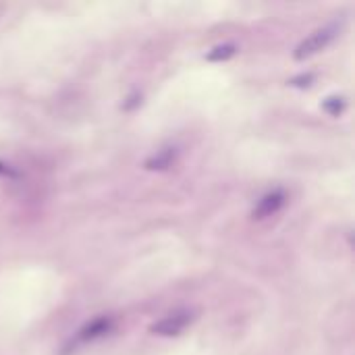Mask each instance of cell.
Masks as SVG:
<instances>
[{
	"label": "cell",
	"mask_w": 355,
	"mask_h": 355,
	"mask_svg": "<svg viewBox=\"0 0 355 355\" xmlns=\"http://www.w3.org/2000/svg\"><path fill=\"white\" fill-rule=\"evenodd\" d=\"M334 38V30L330 28H324V30H318L314 32L310 38H305L297 48H295V58H308L312 54H316L318 50H322L324 46H328V42Z\"/></svg>",
	"instance_id": "1"
},
{
	"label": "cell",
	"mask_w": 355,
	"mask_h": 355,
	"mask_svg": "<svg viewBox=\"0 0 355 355\" xmlns=\"http://www.w3.org/2000/svg\"><path fill=\"white\" fill-rule=\"evenodd\" d=\"M189 322H191V314L189 312H175V314L154 322L150 326V330L154 334H160V336H171V334H179Z\"/></svg>",
	"instance_id": "2"
},
{
	"label": "cell",
	"mask_w": 355,
	"mask_h": 355,
	"mask_svg": "<svg viewBox=\"0 0 355 355\" xmlns=\"http://www.w3.org/2000/svg\"><path fill=\"white\" fill-rule=\"evenodd\" d=\"M285 204V193L283 191H270L266 193L258 206L254 208V218H266V216H272L275 212L281 210V206Z\"/></svg>",
	"instance_id": "3"
},
{
	"label": "cell",
	"mask_w": 355,
	"mask_h": 355,
	"mask_svg": "<svg viewBox=\"0 0 355 355\" xmlns=\"http://www.w3.org/2000/svg\"><path fill=\"white\" fill-rule=\"evenodd\" d=\"M175 158H177V150H175V148H164V150L156 152L152 158L146 160V169H152V171L169 169V166H173Z\"/></svg>",
	"instance_id": "4"
},
{
	"label": "cell",
	"mask_w": 355,
	"mask_h": 355,
	"mask_svg": "<svg viewBox=\"0 0 355 355\" xmlns=\"http://www.w3.org/2000/svg\"><path fill=\"white\" fill-rule=\"evenodd\" d=\"M110 328H112V320H110V318H96L94 322H89V324L81 330V338H83V341H87V338H98V336L106 334Z\"/></svg>",
	"instance_id": "5"
},
{
	"label": "cell",
	"mask_w": 355,
	"mask_h": 355,
	"mask_svg": "<svg viewBox=\"0 0 355 355\" xmlns=\"http://www.w3.org/2000/svg\"><path fill=\"white\" fill-rule=\"evenodd\" d=\"M235 52H237V46L235 44H222V46H216L214 50L208 52V61H226Z\"/></svg>",
	"instance_id": "6"
},
{
	"label": "cell",
	"mask_w": 355,
	"mask_h": 355,
	"mask_svg": "<svg viewBox=\"0 0 355 355\" xmlns=\"http://www.w3.org/2000/svg\"><path fill=\"white\" fill-rule=\"evenodd\" d=\"M345 108V100L343 98H328L324 102V110H328L330 114H338Z\"/></svg>",
	"instance_id": "7"
},
{
	"label": "cell",
	"mask_w": 355,
	"mask_h": 355,
	"mask_svg": "<svg viewBox=\"0 0 355 355\" xmlns=\"http://www.w3.org/2000/svg\"><path fill=\"white\" fill-rule=\"evenodd\" d=\"M314 79V75L312 73H308V75H299V77H295V79H291V85H310V81Z\"/></svg>",
	"instance_id": "8"
},
{
	"label": "cell",
	"mask_w": 355,
	"mask_h": 355,
	"mask_svg": "<svg viewBox=\"0 0 355 355\" xmlns=\"http://www.w3.org/2000/svg\"><path fill=\"white\" fill-rule=\"evenodd\" d=\"M140 98H142L140 94H133V96H129V98H127L129 102H125V104H123V108H125V110H131L133 106H138V104H140Z\"/></svg>",
	"instance_id": "9"
}]
</instances>
